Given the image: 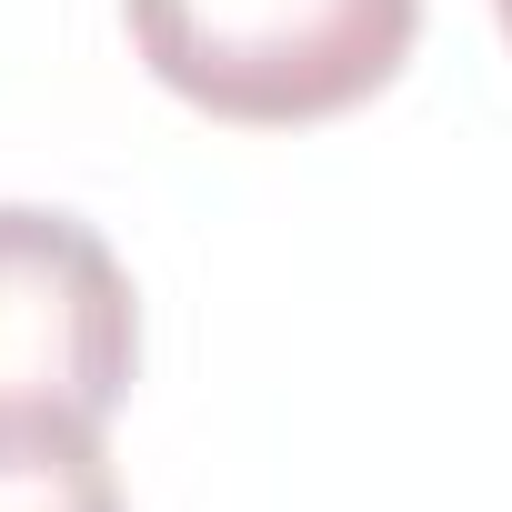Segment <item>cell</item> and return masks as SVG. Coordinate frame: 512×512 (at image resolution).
<instances>
[{"mask_svg": "<svg viewBox=\"0 0 512 512\" xmlns=\"http://www.w3.org/2000/svg\"><path fill=\"white\" fill-rule=\"evenodd\" d=\"M161 91L241 131H302L372 101L422 31V0H121Z\"/></svg>", "mask_w": 512, "mask_h": 512, "instance_id": "1", "label": "cell"}, {"mask_svg": "<svg viewBox=\"0 0 512 512\" xmlns=\"http://www.w3.org/2000/svg\"><path fill=\"white\" fill-rule=\"evenodd\" d=\"M141 372V302L121 251L41 201H0V422H111Z\"/></svg>", "mask_w": 512, "mask_h": 512, "instance_id": "2", "label": "cell"}, {"mask_svg": "<svg viewBox=\"0 0 512 512\" xmlns=\"http://www.w3.org/2000/svg\"><path fill=\"white\" fill-rule=\"evenodd\" d=\"M0 512H121L101 422H71V412L0 422Z\"/></svg>", "mask_w": 512, "mask_h": 512, "instance_id": "3", "label": "cell"}, {"mask_svg": "<svg viewBox=\"0 0 512 512\" xmlns=\"http://www.w3.org/2000/svg\"><path fill=\"white\" fill-rule=\"evenodd\" d=\"M492 21H502V41H512V0H492Z\"/></svg>", "mask_w": 512, "mask_h": 512, "instance_id": "4", "label": "cell"}]
</instances>
